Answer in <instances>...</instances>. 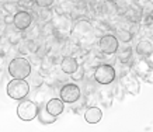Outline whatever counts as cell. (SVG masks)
Returning <instances> with one entry per match:
<instances>
[{"label": "cell", "instance_id": "cell-15", "mask_svg": "<svg viewBox=\"0 0 153 132\" xmlns=\"http://www.w3.org/2000/svg\"><path fill=\"white\" fill-rule=\"evenodd\" d=\"M45 107H47V110L51 114L59 117L60 114L63 113V110H65V101L60 99V97L59 99H51V100H48V103H45Z\"/></svg>", "mask_w": 153, "mask_h": 132}, {"label": "cell", "instance_id": "cell-13", "mask_svg": "<svg viewBox=\"0 0 153 132\" xmlns=\"http://www.w3.org/2000/svg\"><path fill=\"white\" fill-rule=\"evenodd\" d=\"M117 59L122 63V65H129L132 66V55H134V51H132V47L129 45H124V47H120L118 51H117Z\"/></svg>", "mask_w": 153, "mask_h": 132}, {"label": "cell", "instance_id": "cell-5", "mask_svg": "<svg viewBox=\"0 0 153 132\" xmlns=\"http://www.w3.org/2000/svg\"><path fill=\"white\" fill-rule=\"evenodd\" d=\"M59 97L68 104H76L82 97V90L74 83H65L59 90Z\"/></svg>", "mask_w": 153, "mask_h": 132}, {"label": "cell", "instance_id": "cell-20", "mask_svg": "<svg viewBox=\"0 0 153 132\" xmlns=\"http://www.w3.org/2000/svg\"><path fill=\"white\" fill-rule=\"evenodd\" d=\"M19 3L17 1H13V0H10V1H7V3H4V4H1V7L7 11V13H10V14H16L17 11H20L19 9Z\"/></svg>", "mask_w": 153, "mask_h": 132}, {"label": "cell", "instance_id": "cell-4", "mask_svg": "<svg viewBox=\"0 0 153 132\" xmlns=\"http://www.w3.org/2000/svg\"><path fill=\"white\" fill-rule=\"evenodd\" d=\"M39 105L31 101V100H21L17 105V115L21 121H33L38 117Z\"/></svg>", "mask_w": 153, "mask_h": 132}, {"label": "cell", "instance_id": "cell-27", "mask_svg": "<svg viewBox=\"0 0 153 132\" xmlns=\"http://www.w3.org/2000/svg\"><path fill=\"white\" fill-rule=\"evenodd\" d=\"M3 66H4V58H3V56H0V69H1Z\"/></svg>", "mask_w": 153, "mask_h": 132}, {"label": "cell", "instance_id": "cell-25", "mask_svg": "<svg viewBox=\"0 0 153 132\" xmlns=\"http://www.w3.org/2000/svg\"><path fill=\"white\" fill-rule=\"evenodd\" d=\"M52 63H53V61H52L51 58H45L44 61H41V67L42 69H49L52 66Z\"/></svg>", "mask_w": 153, "mask_h": 132}, {"label": "cell", "instance_id": "cell-28", "mask_svg": "<svg viewBox=\"0 0 153 132\" xmlns=\"http://www.w3.org/2000/svg\"><path fill=\"white\" fill-rule=\"evenodd\" d=\"M131 4H134V3H142V0H128Z\"/></svg>", "mask_w": 153, "mask_h": 132}, {"label": "cell", "instance_id": "cell-9", "mask_svg": "<svg viewBox=\"0 0 153 132\" xmlns=\"http://www.w3.org/2000/svg\"><path fill=\"white\" fill-rule=\"evenodd\" d=\"M120 16L125 21H129V23H142L143 10H142V6L139 3H134V4H129V7Z\"/></svg>", "mask_w": 153, "mask_h": 132}, {"label": "cell", "instance_id": "cell-10", "mask_svg": "<svg viewBox=\"0 0 153 132\" xmlns=\"http://www.w3.org/2000/svg\"><path fill=\"white\" fill-rule=\"evenodd\" d=\"M33 24V14L27 10H20L14 14V27L19 31H25Z\"/></svg>", "mask_w": 153, "mask_h": 132}, {"label": "cell", "instance_id": "cell-3", "mask_svg": "<svg viewBox=\"0 0 153 132\" xmlns=\"http://www.w3.org/2000/svg\"><path fill=\"white\" fill-rule=\"evenodd\" d=\"M30 83L25 79H11L7 83V96L13 100H24L30 93Z\"/></svg>", "mask_w": 153, "mask_h": 132}, {"label": "cell", "instance_id": "cell-22", "mask_svg": "<svg viewBox=\"0 0 153 132\" xmlns=\"http://www.w3.org/2000/svg\"><path fill=\"white\" fill-rule=\"evenodd\" d=\"M112 99H114V96L111 94V91H101V93H100V101L105 104V107H110V105H111Z\"/></svg>", "mask_w": 153, "mask_h": 132}, {"label": "cell", "instance_id": "cell-24", "mask_svg": "<svg viewBox=\"0 0 153 132\" xmlns=\"http://www.w3.org/2000/svg\"><path fill=\"white\" fill-rule=\"evenodd\" d=\"M83 76H84V67H83V66H79V69L74 72V73H72V75H70V77H72L74 82H79V80H82V79H83Z\"/></svg>", "mask_w": 153, "mask_h": 132}, {"label": "cell", "instance_id": "cell-6", "mask_svg": "<svg viewBox=\"0 0 153 132\" xmlns=\"http://www.w3.org/2000/svg\"><path fill=\"white\" fill-rule=\"evenodd\" d=\"M120 48V41L115 34H102L98 41V49L104 55H114Z\"/></svg>", "mask_w": 153, "mask_h": 132}, {"label": "cell", "instance_id": "cell-26", "mask_svg": "<svg viewBox=\"0 0 153 132\" xmlns=\"http://www.w3.org/2000/svg\"><path fill=\"white\" fill-rule=\"evenodd\" d=\"M4 24L6 25H11V24H14V14L7 13V14L4 16Z\"/></svg>", "mask_w": 153, "mask_h": 132}, {"label": "cell", "instance_id": "cell-11", "mask_svg": "<svg viewBox=\"0 0 153 132\" xmlns=\"http://www.w3.org/2000/svg\"><path fill=\"white\" fill-rule=\"evenodd\" d=\"M97 11L98 14L104 17H114L120 14L117 0H100L97 4Z\"/></svg>", "mask_w": 153, "mask_h": 132}, {"label": "cell", "instance_id": "cell-14", "mask_svg": "<svg viewBox=\"0 0 153 132\" xmlns=\"http://www.w3.org/2000/svg\"><path fill=\"white\" fill-rule=\"evenodd\" d=\"M135 52L140 58H149L150 55H153V44L146 38L140 39L139 42L136 44V47H135Z\"/></svg>", "mask_w": 153, "mask_h": 132}, {"label": "cell", "instance_id": "cell-8", "mask_svg": "<svg viewBox=\"0 0 153 132\" xmlns=\"http://www.w3.org/2000/svg\"><path fill=\"white\" fill-rule=\"evenodd\" d=\"M120 80H121V86L125 90V93H129L132 96H136L139 93V90H140L139 82L136 80L135 75H132L131 72H126V73L124 72L120 76Z\"/></svg>", "mask_w": 153, "mask_h": 132}, {"label": "cell", "instance_id": "cell-16", "mask_svg": "<svg viewBox=\"0 0 153 132\" xmlns=\"http://www.w3.org/2000/svg\"><path fill=\"white\" fill-rule=\"evenodd\" d=\"M93 28H94V25L91 24L90 20L82 19L79 21H76V24H74V27H73V33L79 34V35H87V34H90L93 31Z\"/></svg>", "mask_w": 153, "mask_h": 132}, {"label": "cell", "instance_id": "cell-21", "mask_svg": "<svg viewBox=\"0 0 153 132\" xmlns=\"http://www.w3.org/2000/svg\"><path fill=\"white\" fill-rule=\"evenodd\" d=\"M30 77H31V80H28V83H30V86H34L35 89H39L42 86V83H44V77H42L41 73H38L37 76H34L33 73H31Z\"/></svg>", "mask_w": 153, "mask_h": 132}, {"label": "cell", "instance_id": "cell-18", "mask_svg": "<svg viewBox=\"0 0 153 132\" xmlns=\"http://www.w3.org/2000/svg\"><path fill=\"white\" fill-rule=\"evenodd\" d=\"M37 118L39 119V122L41 124H44V125H49V124L55 122L58 117L49 113V111L47 110V107H45V104H44L41 108H39V111H38V117Z\"/></svg>", "mask_w": 153, "mask_h": 132}, {"label": "cell", "instance_id": "cell-7", "mask_svg": "<svg viewBox=\"0 0 153 132\" xmlns=\"http://www.w3.org/2000/svg\"><path fill=\"white\" fill-rule=\"evenodd\" d=\"M134 67H135V75L142 77L148 83H153V66L149 65L146 58H142L136 63H134Z\"/></svg>", "mask_w": 153, "mask_h": 132}, {"label": "cell", "instance_id": "cell-1", "mask_svg": "<svg viewBox=\"0 0 153 132\" xmlns=\"http://www.w3.org/2000/svg\"><path fill=\"white\" fill-rule=\"evenodd\" d=\"M7 70H9V75L13 79H28L31 72H33V67H31V62L28 61L27 58L19 56L13 58L10 61Z\"/></svg>", "mask_w": 153, "mask_h": 132}, {"label": "cell", "instance_id": "cell-2", "mask_svg": "<svg viewBox=\"0 0 153 132\" xmlns=\"http://www.w3.org/2000/svg\"><path fill=\"white\" fill-rule=\"evenodd\" d=\"M93 77L98 85L108 86L114 83V80L117 79V70L115 67L110 65V63H100V65L94 67Z\"/></svg>", "mask_w": 153, "mask_h": 132}, {"label": "cell", "instance_id": "cell-19", "mask_svg": "<svg viewBox=\"0 0 153 132\" xmlns=\"http://www.w3.org/2000/svg\"><path fill=\"white\" fill-rule=\"evenodd\" d=\"M115 37L118 38V41L122 44H131V41L134 39V34L131 33L125 27H118L115 30Z\"/></svg>", "mask_w": 153, "mask_h": 132}, {"label": "cell", "instance_id": "cell-23", "mask_svg": "<svg viewBox=\"0 0 153 132\" xmlns=\"http://www.w3.org/2000/svg\"><path fill=\"white\" fill-rule=\"evenodd\" d=\"M55 3V0H34V4L41 9H49Z\"/></svg>", "mask_w": 153, "mask_h": 132}, {"label": "cell", "instance_id": "cell-12", "mask_svg": "<svg viewBox=\"0 0 153 132\" xmlns=\"http://www.w3.org/2000/svg\"><path fill=\"white\" fill-rule=\"evenodd\" d=\"M79 69V62L77 59L73 56V55H65L62 58V62H60V70L63 72L65 75H72Z\"/></svg>", "mask_w": 153, "mask_h": 132}, {"label": "cell", "instance_id": "cell-29", "mask_svg": "<svg viewBox=\"0 0 153 132\" xmlns=\"http://www.w3.org/2000/svg\"><path fill=\"white\" fill-rule=\"evenodd\" d=\"M7 1H10V0H0V4H4V3H7Z\"/></svg>", "mask_w": 153, "mask_h": 132}, {"label": "cell", "instance_id": "cell-17", "mask_svg": "<svg viewBox=\"0 0 153 132\" xmlns=\"http://www.w3.org/2000/svg\"><path fill=\"white\" fill-rule=\"evenodd\" d=\"M102 118V111L98 107H88L84 111V119L88 124H98Z\"/></svg>", "mask_w": 153, "mask_h": 132}]
</instances>
